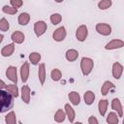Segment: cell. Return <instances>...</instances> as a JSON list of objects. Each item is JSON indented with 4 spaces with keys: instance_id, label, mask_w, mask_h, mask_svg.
I'll return each instance as SVG.
<instances>
[{
    "instance_id": "cell-33",
    "label": "cell",
    "mask_w": 124,
    "mask_h": 124,
    "mask_svg": "<svg viewBox=\"0 0 124 124\" xmlns=\"http://www.w3.org/2000/svg\"><path fill=\"white\" fill-rule=\"evenodd\" d=\"M10 5L18 10V8H20L23 5V1H21V0H10Z\"/></svg>"
},
{
    "instance_id": "cell-19",
    "label": "cell",
    "mask_w": 124,
    "mask_h": 124,
    "mask_svg": "<svg viewBox=\"0 0 124 124\" xmlns=\"http://www.w3.org/2000/svg\"><path fill=\"white\" fill-rule=\"evenodd\" d=\"M95 93L91 90H87L85 91V93L83 94V101L87 106H91L93 105L94 101H95Z\"/></svg>"
},
{
    "instance_id": "cell-18",
    "label": "cell",
    "mask_w": 124,
    "mask_h": 124,
    "mask_svg": "<svg viewBox=\"0 0 124 124\" xmlns=\"http://www.w3.org/2000/svg\"><path fill=\"white\" fill-rule=\"evenodd\" d=\"M68 98H69L70 103L73 106H78L80 103V95L77 91H71L68 94Z\"/></svg>"
},
{
    "instance_id": "cell-39",
    "label": "cell",
    "mask_w": 124,
    "mask_h": 124,
    "mask_svg": "<svg viewBox=\"0 0 124 124\" xmlns=\"http://www.w3.org/2000/svg\"><path fill=\"white\" fill-rule=\"evenodd\" d=\"M18 124H23V123H22L21 121H18Z\"/></svg>"
},
{
    "instance_id": "cell-9",
    "label": "cell",
    "mask_w": 124,
    "mask_h": 124,
    "mask_svg": "<svg viewBox=\"0 0 124 124\" xmlns=\"http://www.w3.org/2000/svg\"><path fill=\"white\" fill-rule=\"evenodd\" d=\"M20 97H21V100L23 101L24 104H26V105L30 104V101H31V90H30V87L27 84L22 85V87L20 89Z\"/></svg>"
},
{
    "instance_id": "cell-8",
    "label": "cell",
    "mask_w": 124,
    "mask_h": 124,
    "mask_svg": "<svg viewBox=\"0 0 124 124\" xmlns=\"http://www.w3.org/2000/svg\"><path fill=\"white\" fill-rule=\"evenodd\" d=\"M123 71H124V67L121 63L119 62H114L111 66V75L113 77V78L115 79H120L122 74H123Z\"/></svg>"
},
{
    "instance_id": "cell-36",
    "label": "cell",
    "mask_w": 124,
    "mask_h": 124,
    "mask_svg": "<svg viewBox=\"0 0 124 124\" xmlns=\"http://www.w3.org/2000/svg\"><path fill=\"white\" fill-rule=\"evenodd\" d=\"M3 40H4V34H3V33H1V34H0V43H2V42H3Z\"/></svg>"
},
{
    "instance_id": "cell-16",
    "label": "cell",
    "mask_w": 124,
    "mask_h": 124,
    "mask_svg": "<svg viewBox=\"0 0 124 124\" xmlns=\"http://www.w3.org/2000/svg\"><path fill=\"white\" fill-rule=\"evenodd\" d=\"M38 78L41 85L45 84L46 78V64L41 63L39 64V69H38Z\"/></svg>"
},
{
    "instance_id": "cell-25",
    "label": "cell",
    "mask_w": 124,
    "mask_h": 124,
    "mask_svg": "<svg viewBox=\"0 0 124 124\" xmlns=\"http://www.w3.org/2000/svg\"><path fill=\"white\" fill-rule=\"evenodd\" d=\"M41 58H42V55H41L40 52L33 51L29 54V62L34 66L39 65V62L41 61Z\"/></svg>"
},
{
    "instance_id": "cell-12",
    "label": "cell",
    "mask_w": 124,
    "mask_h": 124,
    "mask_svg": "<svg viewBox=\"0 0 124 124\" xmlns=\"http://www.w3.org/2000/svg\"><path fill=\"white\" fill-rule=\"evenodd\" d=\"M29 73H30V67H29V63L28 62H24L21 66H20V70H19V74H20V78L21 81L23 83H26L29 78Z\"/></svg>"
},
{
    "instance_id": "cell-6",
    "label": "cell",
    "mask_w": 124,
    "mask_h": 124,
    "mask_svg": "<svg viewBox=\"0 0 124 124\" xmlns=\"http://www.w3.org/2000/svg\"><path fill=\"white\" fill-rule=\"evenodd\" d=\"M67 37V31L64 26H60L54 30L52 33V39L55 42H63Z\"/></svg>"
},
{
    "instance_id": "cell-32",
    "label": "cell",
    "mask_w": 124,
    "mask_h": 124,
    "mask_svg": "<svg viewBox=\"0 0 124 124\" xmlns=\"http://www.w3.org/2000/svg\"><path fill=\"white\" fill-rule=\"evenodd\" d=\"M9 29H10V22L5 17H2L0 19V30H1V32L2 33L7 32Z\"/></svg>"
},
{
    "instance_id": "cell-20",
    "label": "cell",
    "mask_w": 124,
    "mask_h": 124,
    "mask_svg": "<svg viewBox=\"0 0 124 124\" xmlns=\"http://www.w3.org/2000/svg\"><path fill=\"white\" fill-rule=\"evenodd\" d=\"M108 101L106 99H102L98 103V110L101 116H105L107 111H108Z\"/></svg>"
},
{
    "instance_id": "cell-4",
    "label": "cell",
    "mask_w": 124,
    "mask_h": 124,
    "mask_svg": "<svg viewBox=\"0 0 124 124\" xmlns=\"http://www.w3.org/2000/svg\"><path fill=\"white\" fill-rule=\"evenodd\" d=\"M88 36V28L85 24L79 25L76 30V39L78 42H84Z\"/></svg>"
},
{
    "instance_id": "cell-5",
    "label": "cell",
    "mask_w": 124,
    "mask_h": 124,
    "mask_svg": "<svg viewBox=\"0 0 124 124\" xmlns=\"http://www.w3.org/2000/svg\"><path fill=\"white\" fill-rule=\"evenodd\" d=\"M95 29L98 34L102 36H108L111 34V26L105 22H99L96 24Z\"/></svg>"
},
{
    "instance_id": "cell-23",
    "label": "cell",
    "mask_w": 124,
    "mask_h": 124,
    "mask_svg": "<svg viewBox=\"0 0 124 124\" xmlns=\"http://www.w3.org/2000/svg\"><path fill=\"white\" fill-rule=\"evenodd\" d=\"M66 117H67V116H66L65 110L62 109V108H59V109H57V110L55 111L54 116H53V119H54V121L57 122V123H63V122L65 121Z\"/></svg>"
},
{
    "instance_id": "cell-26",
    "label": "cell",
    "mask_w": 124,
    "mask_h": 124,
    "mask_svg": "<svg viewBox=\"0 0 124 124\" xmlns=\"http://www.w3.org/2000/svg\"><path fill=\"white\" fill-rule=\"evenodd\" d=\"M107 123L108 124H118L119 123V116L115 111H110L107 115Z\"/></svg>"
},
{
    "instance_id": "cell-2",
    "label": "cell",
    "mask_w": 124,
    "mask_h": 124,
    "mask_svg": "<svg viewBox=\"0 0 124 124\" xmlns=\"http://www.w3.org/2000/svg\"><path fill=\"white\" fill-rule=\"evenodd\" d=\"M94 68V61L90 57H82L80 60V70L84 77L89 76Z\"/></svg>"
},
{
    "instance_id": "cell-24",
    "label": "cell",
    "mask_w": 124,
    "mask_h": 124,
    "mask_svg": "<svg viewBox=\"0 0 124 124\" xmlns=\"http://www.w3.org/2000/svg\"><path fill=\"white\" fill-rule=\"evenodd\" d=\"M5 123L6 124H18L16 112L14 110H10L6 115H5Z\"/></svg>"
},
{
    "instance_id": "cell-7",
    "label": "cell",
    "mask_w": 124,
    "mask_h": 124,
    "mask_svg": "<svg viewBox=\"0 0 124 124\" xmlns=\"http://www.w3.org/2000/svg\"><path fill=\"white\" fill-rule=\"evenodd\" d=\"M124 46V41L121 39H113L109 41L108 43L106 44L105 49L106 50H114V49H119Z\"/></svg>"
},
{
    "instance_id": "cell-13",
    "label": "cell",
    "mask_w": 124,
    "mask_h": 124,
    "mask_svg": "<svg viewBox=\"0 0 124 124\" xmlns=\"http://www.w3.org/2000/svg\"><path fill=\"white\" fill-rule=\"evenodd\" d=\"M15 49H16V46H15L14 43L8 44V45L4 46L1 48V55L3 57H10V56H12L14 54Z\"/></svg>"
},
{
    "instance_id": "cell-35",
    "label": "cell",
    "mask_w": 124,
    "mask_h": 124,
    "mask_svg": "<svg viewBox=\"0 0 124 124\" xmlns=\"http://www.w3.org/2000/svg\"><path fill=\"white\" fill-rule=\"evenodd\" d=\"M7 87V84L4 82L3 79H1V85H0V90H5Z\"/></svg>"
},
{
    "instance_id": "cell-37",
    "label": "cell",
    "mask_w": 124,
    "mask_h": 124,
    "mask_svg": "<svg viewBox=\"0 0 124 124\" xmlns=\"http://www.w3.org/2000/svg\"><path fill=\"white\" fill-rule=\"evenodd\" d=\"M73 124H83L82 122H80V121H76V122H74Z\"/></svg>"
},
{
    "instance_id": "cell-30",
    "label": "cell",
    "mask_w": 124,
    "mask_h": 124,
    "mask_svg": "<svg viewBox=\"0 0 124 124\" xmlns=\"http://www.w3.org/2000/svg\"><path fill=\"white\" fill-rule=\"evenodd\" d=\"M49 20L51 22V24L53 25H57L59 24L61 21H62V16L58 13H54V14H51L50 15V17H49Z\"/></svg>"
},
{
    "instance_id": "cell-11",
    "label": "cell",
    "mask_w": 124,
    "mask_h": 124,
    "mask_svg": "<svg viewBox=\"0 0 124 124\" xmlns=\"http://www.w3.org/2000/svg\"><path fill=\"white\" fill-rule=\"evenodd\" d=\"M6 77L13 83H17V70L15 66H9L6 69Z\"/></svg>"
},
{
    "instance_id": "cell-27",
    "label": "cell",
    "mask_w": 124,
    "mask_h": 124,
    "mask_svg": "<svg viewBox=\"0 0 124 124\" xmlns=\"http://www.w3.org/2000/svg\"><path fill=\"white\" fill-rule=\"evenodd\" d=\"M5 90H7V91H8L14 98H17V97L19 96V90H18V87H17V85L15 84V83L8 84Z\"/></svg>"
},
{
    "instance_id": "cell-14",
    "label": "cell",
    "mask_w": 124,
    "mask_h": 124,
    "mask_svg": "<svg viewBox=\"0 0 124 124\" xmlns=\"http://www.w3.org/2000/svg\"><path fill=\"white\" fill-rule=\"evenodd\" d=\"M11 39H12V41H13L14 44L20 45V44H22L25 41V35H24L23 32L16 30V31H15V32L12 33Z\"/></svg>"
},
{
    "instance_id": "cell-38",
    "label": "cell",
    "mask_w": 124,
    "mask_h": 124,
    "mask_svg": "<svg viewBox=\"0 0 124 124\" xmlns=\"http://www.w3.org/2000/svg\"><path fill=\"white\" fill-rule=\"evenodd\" d=\"M123 108H124V107H123ZM122 124H124V111H123V120H122Z\"/></svg>"
},
{
    "instance_id": "cell-29",
    "label": "cell",
    "mask_w": 124,
    "mask_h": 124,
    "mask_svg": "<svg viewBox=\"0 0 124 124\" xmlns=\"http://www.w3.org/2000/svg\"><path fill=\"white\" fill-rule=\"evenodd\" d=\"M112 5V1L111 0H102L100 2H98V8L101 11H105L108 10L111 7Z\"/></svg>"
},
{
    "instance_id": "cell-31",
    "label": "cell",
    "mask_w": 124,
    "mask_h": 124,
    "mask_svg": "<svg viewBox=\"0 0 124 124\" xmlns=\"http://www.w3.org/2000/svg\"><path fill=\"white\" fill-rule=\"evenodd\" d=\"M2 12L7 15H16L17 13V9L12 7L11 5H4L2 7Z\"/></svg>"
},
{
    "instance_id": "cell-15",
    "label": "cell",
    "mask_w": 124,
    "mask_h": 124,
    "mask_svg": "<svg viewBox=\"0 0 124 124\" xmlns=\"http://www.w3.org/2000/svg\"><path fill=\"white\" fill-rule=\"evenodd\" d=\"M64 110L66 112V116L69 120V122L74 123L75 119H76V111L74 109V108L70 105V104H65L64 106Z\"/></svg>"
},
{
    "instance_id": "cell-34",
    "label": "cell",
    "mask_w": 124,
    "mask_h": 124,
    "mask_svg": "<svg viewBox=\"0 0 124 124\" xmlns=\"http://www.w3.org/2000/svg\"><path fill=\"white\" fill-rule=\"evenodd\" d=\"M88 124H100V123L94 115H91L88 117Z\"/></svg>"
},
{
    "instance_id": "cell-3",
    "label": "cell",
    "mask_w": 124,
    "mask_h": 124,
    "mask_svg": "<svg viewBox=\"0 0 124 124\" xmlns=\"http://www.w3.org/2000/svg\"><path fill=\"white\" fill-rule=\"evenodd\" d=\"M33 29H34L35 35L37 37H41L46 33V31L47 29V25H46V21H44V20H37L34 23Z\"/></svg>"
},
{
    "instance_id": "cell-1",
    "label": "cell",
    "mask_w": 124,
    "mask_h": 124,
    "mask_svg": "<svg viewBox=\"0 0 124 124\" xmlns=\"http://www.w3.org/2000/svg\"><path fill=\"white\" fill-rule=\"evenodd\" d=\"M14 97L7 90H0V112L5 113L14 107Z\"/></svg>"
},
{
    "instance_id": "cell-28",
    "label": "cell",
    "mask_w": 124,
    "mask_h": 124,
    "mask_svg": "<svg viewBox=\"0 0 124 124\" xmlns=\"http://www.w3.org/2000/svg\"><path fill=\"white\" fill-rule=\"evenodd\" d=\"M50 78L53 81H59L62 78V72L59 69L54 68L50 72Z\"/></svg>"
},
{
    "instance_id": "cell-17",
    "label": "cell",
    "mask_w": 124,
    "mask_h": 124,
    "mask_svg": "<svg viewBox=\"0 0 124 124\" xmlns=\"http://www.w3.org/2000/svg\"><path fill=\"white\" fill-rule=\"evenodd\" d=\"M78 51L75 48H69L66 52H65V58L67 61L69 62H74L78 59Z\"/></svg>"
},
{
    "instance_id": "cell-10",
    "label": "cell",
    "mask_w": 124,
    "mask_h": 124,
    "mask_svg": "<svg viewBox=\"0 0 124 124\" xmlns=\"http://www.w3.org/2000/svg\"><path fill=\"white\" fill-rule=\"evenodd\" d=\"M111 109L113 111H115L119 117H123V111H124V108H123V106L120 102V100L118 98H113L111 100Z\"/></svg>"
},
{
    "instance_id": "cell-21",
    "label": "cell",
    "mask_w": 124,
    "mask_h": 124,
    "mask_svg": "<svg viewBox=\"0 0 124 124\" xmlns=\"http://www.w3.org/2000/svg\"><path fill=\"white\" fill-rule=\"evenodd\" d=\"M113 88H114L113 82H111L110 80H106V81H104V83H103V85L101 87V94L103 96H107L108 93Z\"/></svg>"
},
{
    "instance_id": "cell-22",
    "label": "cell",
    "mask_w": 124,
    "mask_h": 124,
    "mask_svg": "<svg viewBox=\"0 0 124 124\" xmlns=\"http://www.w3.org/2000/svg\"><path fill=\"white\" fill-rule=\"evenodd\" d=\"M29 21H30V15L28 13H25V12L20 13L19 16H17V22L21 26L27 25L29 23Z\"/></svg>"
}]
</instances>
